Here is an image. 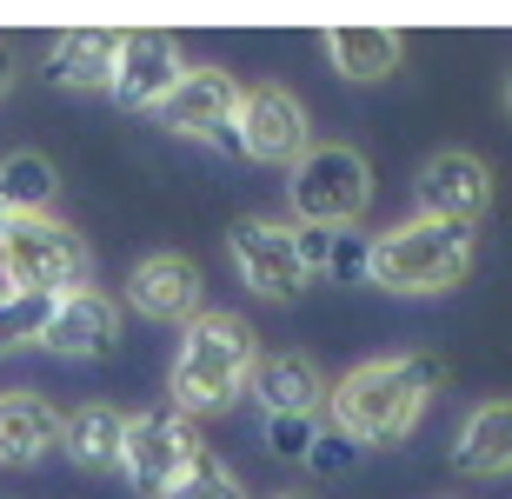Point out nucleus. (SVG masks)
I'll list each match as a JSON object with an SVG mask.
<instances>
[{"label":"nucleus","instance_id":"obj_20","mask_svg":"<svg viewBox=\"0 0 512 499\" xmlns=\"http://www.w3.org/2000/svg\"><path fill=\"white\" fill-rule=\"evenodd\" d=\"M306 280H366V247L346 227H293Z\"/></svg>","mask_w":512,"mask_h":499},{"label":"nucleus","instance_id":"obj_26","mask_svg":"<svg viewBox=\"0 0 512 499\" xmlns=\"http://www.w3.org/2000/svg\"><path fill=\"white\" fill-rule=\"evenodd\" d=\"M7 87H14V60H7V47H0V100H7Z\"/></svg>","mask_w":512,"mask_h":499},{"label":"nucleus","instance_id":"obj_28","mask_svg":"<svg viewBox=\"0 0 512 499\" xmlns=\"http://www.w3.org/2000/svg\"><path fill=\"white\" fill-rule=\"evenodd\" d=\"M280 499H306V493H280Z\"/></svg>","mask_w":512,"mask_h":499},{"label":"nucleus","instance_id":"obj_8","mask_svg":"<svg viewBox=\"0 0 512 499\" xmlns=\"http://www.w3.org/2000/svg\"><path fill=\"white\" fill-rule=\"evenodd\" d=\"M227 253L240 280H247L260 300H300L313 280L300 267V240H293V220H266V213H247L227 227Z\"/></svg>","mask_w":512,"mask_h":499},{"label":"nucleus","instance_id":"obj_6","mask_svg":"<svg viewBox=\"0 0 512 499\" xmlns=\"http://www.w3.org/2000/svg\"><path fill=\"white\" fill-rule=\"evenodd\" d=\"M207 460V440L187 413L153 406V413H127V446H120V473L147 499H167L173 486L187 480L193 466Z\"/></svg>","mask_w":512,"mask_h":499},{"label":"nucleus","instance_id":"obj_17","mask_svg":"<svg viewBox=\"0 0 512 499\" xmlns=\"http://www.w3.org/2000/svg\"><path fill=\"white\" fill-rule=\"evenodd\" d=\"M320 47L340 80H393L399 60H406V34L399 27H326Z\"/></svg>","mask_w":512,"mask_h":499},{"label":"nucleus","instance_id":"obj_16","mask_svg":"<svg viewBox=\"0 0 512 499\" xmlns=\"http://www.w3.org/2000/svg\"><path fill=\"white\" fill-rule=\"evenodd\" d=\"M453 466L466 480H506L512 473V400H486L466 413L453 440Z\"/></svg>","mask_w":512,"mask_h":499},{"label":"nucleus","instance_id":"obj_21","mask_svg":"<svg viewBox=\"0 0 512 499\" xmlns=\"http://www.w3.org/2000/svg\"><path fill=\"white\" fill-rule=\"evenodd\" d=\"M54 160L20 147V154H0V213H47L54 200Z\"/></svg>","mask_w":512,"mask_h":499},{"label":"nucleus","instance_id":"obj_24","mask_svg":"<svg viewBox=\"0 0 512 499\" xmlns=\"http://www.w3.org/2000/svg\"><path fill=\"white\" fill-rule=\"evenodd\" d=\"M167 499H247V493H240V480H233L227 466H220V460H213V453H207V460L193 466V473H187V480H180V486H173Z\"/></svg>","mask_w":512,"mask_h":499},{"label":"nucleus","instance_id":"obj_15","mask_svg":"<svg viewBox=\"0 0 512 499\" xmlns=\"http://www.w3.org/2000/svg\"><path fill=\"white\" fill-rule=\"evenodd\" d=\"M260 393V413H306V420H326V373L306 353H266L253 366V386Z\"/></svg>","mask_w":512,"mask_h":499},{"label":"nucleus","instance_id":"obj_13","mask_svg":"<svg viewBox=\"0 0 512 499\" xmlns=\"http://www.w3.org/2000/svg\"><path fill=\"white\" fill-rule=\"evenodd\" d=\"M114 340H120V307L94 287L60 293L47 307V327H40V346L60 360H100V353H114Z\"/></svg>","mask_w":512,"mask_h":499},{"label":"nucleus","instance_id":"obj_10","mask_svg":"<svg viewBox=\"0 0 512 499\" xmlns=\"http://www.w3.org/2000/svg\"><path fill=\"white\" fill-rule=\"evenodd\" d=\"M413 193H419V213H426V220L479 227L486 207H493V167H486L479 154H466V147H446V154H433L426 167H419Z\"/></svg>","mask_w":512,"mask_h":499},{"label":"nucleus","instance_id":"obj_11","mask_svg":"<svg viewBox=\"0 0 512 499\" xmlns=\"http://www.w3.org/2000/svg\"><path fill=\"white\" fill-rule=\"evenodd\" d=\"M180 74H187L180 40L153 34V27H133V34H120V60H114L107 94H114L127 114H160V100L180 87Z\"/></svg>","mask_w":512,"mask_h":499},{"label":"nucleus","instance_id":"obj_23","mask_svg":"<svg viewBox=\"0 0 512 499\" xmlns=\"http://www.w3.org/2000/svg\"><path fill=\"white\" fill-rule=\"evenodd\" d=\"M260 433H266V446H273L280 460H306V453L320 446L326 426H320V420H306V413H266Z\"/></svg>","mask_w":512,"mask_h":499},{"label":"nucleus","instance_id":"obj_3","mask_svg":"<svg viewBox=\"0 0 512 499\" xmlns=\"http://www.w3.org/2000/svg\"><path fill=\"white\" fill-rule=\"evenodd\" d=\"M479 247L473 227H446V220H399L380 240H366V280L380 293H399V300H433V293H453L466 273H473Z\"/></svg>","mask_w":512,"mask_h":499},{"label":"nucleus","instance_id":"obj_14","mask_svg":"<svg viewBox=\"0 0 512 499\" xmlns=\"http://www.w3.org/2000/svg\"><path fill=\"white\" fill-rule=\"evenodd\" d=\"M114 60H120V27H67L47 47V80L74 87V94H100L114 80Z\"/></svg>","mask_w":512,"mask_h":499},{"label":"nucleus","instance_id":"obj_12","mask_svg":"<svg viewBox=\"0 0 512 499\" xmlns=\"http://www.w3.org/2000/svg\"><path fill=\"white\" fill-rule=\"evenodd\" d=\"M200 300H207V287H200V267H193L187 253H147V260L127 273V307L140 313V320L187 327L193 313H207Z\"/></svg>","mask_w":512,"mask_h":499},{"label":"nucleus","instance_id":"obj_18","mask_svg":"<svg viewBox=\"0 0 512 499\" xmlns=\"http://www.w3.org/2000/svg\"><path fill=\"white\" fill-rule=\"evenodd\" d=\"M60 446V413L40 393H0V466H34Z\"/></svg>","mask_w":512,"mask_h":499},{"label":"nucleus","instance_id":"obj_19","mask_svg":"<svg viewBox=\"0 0 512 499\" xmlns=\"http://www.w3.org/2000/svg\"><path fill=\"white\" fill-rule=\"evenodd\" d=\"M60 446L74 453V466H87V473H107V466H120V446H127V413L120 406H80V413H67L60 420Z\"/></svg>","mask_w":512,"mask_h":499},{"label":"nucleus","instance_id":"obj_2","mask_svg":"<svg viewBox=\"0 0 512 499\" xmlns=\"http://www.w3.org/2000/svg\"><path fill=\"white\" fill-rule=\"evenodd\" d=\"M253 366H260V340L240 313H193L180 327V353H173L167 373L173 413H187V420L227 413L253 386Z\"/></svg>","mask_w":512,"mask_h":499},{"label":"nucleus","instance_id":"obj_7","mask_svg":"<svg viewBox=\"0 0 512 499\" xmlns=\"http://www.w3.org/2000/svg\"><path fill=\"white\" fill-rule=\"evenodd\" d=\"M233 147L260 167H293V160L313 147V127H306L300 94H286L280 80H260V87H240V114H233Z\"/></svg>","mask_w":512,"mask_h":499},{"label":"nucleus","instance_id":"obj_27","mask_svg":"<svg viewBox=\"0 0 512 499\" xmlns=\"http://www.w3.org/2000/svg\"><path fill=\"white\" fill-rule=\"evenodd\" d=\"M506 114H512V74H506Z\"/></svg>","mask_w":512,"mask_h":499},{"label":"nucleus","instance_id":"obj_1","mask_svg":"<svg viewBox=\"0 0 512 499\" xmlns=\"http://www.w3.org/2000/svg\"><path fill=\"white\" fill-rule=\"evenodd\" d=\"M446 386V366L433 353H386L353 366L340 386H326V426L353 446H399L426 420L433 393Z\"/></svg>","mask_w":512,"mask_h":499},{"label":"nucleus","instance_id":"obj_9","mask_svg":"<svg viewBox=\"0 0 512 499\" xmlns=\"http://www.w3.org/2000/svg\"><path fill=\"white\" fill-rule=\"evenodd\" d=\"M233 114H240V80L227 67H187L180 87L160 100V127L207 147H233Z\"/></svg>","mask_w":512,"mask_h":499},{"label":"nucleus","instance_id":"obj_22","mask_svg":"<svg viewBox=\"0 0 512 499\" xmlns=\"http://www.w3.org/2000/svg\"><path fill=\"white\" fill-rule=\"evenodd\" d=\"M47 307L40 293H14L0 287V353H20V346H40V327H47Z\"/></svg>","mask_w":512,"mask_h":499},{"label":"nucleus","instance_id":"obj_25","mask_svg":"<svg viewBox=\"0 0 512 499\" xmlns=\"http://www.w3.org/2000/svg\"><path fill=\"white\" fill-rule=\"evenodd\" d=\"M353 460H360V446L340 440V433H320V446L306 453V466H320V473H346Z\"/></svg>","mask_w":512,"mask_h":499},{"label":"nucleus","instance_id":"obj_5","mask_svg":"<svg viewBox=\"0 0 512 499\" xmlns=\"http://www.w3.org/2000/svg\"><path fill=\"white\" fill-rule=\"evenodd\" d=\"M286 200H293V227H360V213L373 207V167L360 147L320 140L293 160Z\"/></svg>","mask_w":512,"mask_h":499},{"label":"nucleus","instance_id":"obj_4","mask_svg":"<svg viewBox=\"0 0 512 499\" xmlns=\"http://www.w3.org/2000/svg\"><path fill=\"white\" fill-rule=\"evenodd\" d=\"M87 273H94V253L67 220H54V213H0V287L60 300V293L87 287Z\"/></svg>","mask_w":512,"mask_h":499}]
</instances>
